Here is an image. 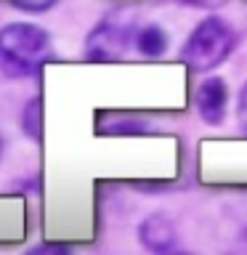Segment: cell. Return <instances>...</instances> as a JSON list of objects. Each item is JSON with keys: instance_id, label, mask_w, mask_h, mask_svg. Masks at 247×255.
Listing matches in <instances>:
<instances>
[{"instance_id": "cell-9", "label": "cell", "mask_w": 247, "mask_h": 255, "mask_svg": "<svg viewBox=\"0 0 247 255\" xmlns=\"http://www.w3.org/2000/svg\"><path fill=\"white\" fill-rule=\"evenodd\" d=\"M27 255H69L64 247H56V245H40L35 250H29Z\"/></svg>"}, {"instance_id": "cell-11", "label": "cell", "mask_w": 247, "mask_h": 255, "mask_svg": "<svg viewBox=\"0 0 247 255\" xmlns=\"http://www.w3.org/2000/svg\"><path fill=\"white\" fill-rule=\"evenodd\" d=\"M170 255H186V253H170Z\"/></svg>"}, {"instance_id": "cell-12", "label": "cell", "mask_w": 247, "mask_h": 255, "mask_svg": "<svg viewBox=\"0 0 247 255\" xmlns=\"http://www.w3.org/2000/svg\"><path fill=\"white\" fill-rule=\"evenodd\" d=\"M0 151H3V141H0Z\"/></svg>"}, {"instance_id": "cell-10", "label": "cell", "mask_w": 247, "mask_h": 255, "mask_svg": "<svg viewBox=\"0 0 247 255\" xmlns=\"http://www.w3.org/2000/svg\"><path fill=\"white\" fill-rule=\"evenodd\" d=\"M175 3H189V5H221L223 0H175Z\"/></svg>"}, {"instance_id": "cell-8", "label": "cell", "mask_w": 247, "mask_h": 255, "mask_svg": "<svg viewBox=\"0 0 247 255\" xmlns=\"http://www.w3.org/2000/svg\"><path fill=\"white\" fill-rule=\"evenodd\" d=\"M237 117H239V128L247 133V83L242 85L239 99H237Z\"/></svg>"}, {"instance_id": "cell-6", "label": "cell", "mask_w": 247, "mask_h": 255, "mask_svg": "<svg viewBox=\"0 0 247 255\" xmlns=\"http://www.w3.org/2000/svg\"><path fill=\"white\" fill-rule=\"evenodd\" d=\"M133 43H135L141 56L157 59V56H162L167 51V32L159 27V24H143V27L135 32Z\"/></svg>"}, {"instance_id": "cell-7", "label": "cell", "mask_w": 247, "mask_h": 255, "mask_svg": "<svg viewBox=\"0 0 247 255\" xmlns=\"http://www.w3.org/2000/svg\"><path fill=\"white\" fill-rule=\"evenodd\" d=\"M59 0H13V5L19 11H27V13H43L48 8H53Z\"/></svg>"}, {"instance_id": "cell-1", "label": "cell", "mask_w": 247, "mask_h": 255, "mask_svg": "<svg viewBox=\"0 0 247 255\" xmlns=\"http://www.w3.org/2000/svg\"><path fill=\"white\" fill-rule=\"evenodd\" d=\"M51 35L29 21H11L0 27V72L11 80L32 77L51 59Z\"/></svg>"}, {"instance_id": "cell-4", "label": "cell", "mask_w": 247, "mask_h": 255, "mask_svg": "<svg viewBox=\"0 0 247 255\" xmlns=\"http://www.w3.org/2000/svg\"><path fill=\"white\" fill-rule=\"evenodd\" d=\"M194 107L199 117L207 125H221L226 120V107H229V88L223 77H207L199 83L194 93Z\"/></svg>"}, {"instance_id": "cell-5", "label": "cell", "mask_w": 247, "mask_h": 255, "mask_svg": "<svg viewBox=\"0 0 247 255\" xmlns=\"http://www.w3.org/2000/svg\"><path fill=\"white\" fill-rule=\"evenodd\" d=\"M141 242L146 245V250L157 253V255H170L173 245H175V229L165 215H151L141 223L138 229Z\"/></svg>"}, {"instance_id": "cell-3", "label": "cell", "mask_w": 247, "mask_h": 255, "mask_svg": "<svg viewBox=\"0 0 247 255\" xmlns=\"http://www.w3.org/2000/svg\"><path fill=\"white\" fill-rule=\"evenodd\" d=\"M130 37H133L130 21H125L120 13L107 16V19L96 24L93 32L88 35L85 56L88 59H101V61L120 59V56L125 53L127 43H130Z\"/></svg>"}, {"instance_id": "cell-2", "label": "cell", "mask_w": 247, "mask_h": 255, "mask_svg": "<svg viewBox=\"0 0 247 255\" xmlns=\"http://www.w3.org/2000/svg\"><path fill=\"white\" fill-rule=\"evenodd\" d=\"M237 48V32L221 16H207L191 29L181 48V59L191 72H210L223 64Z\"/></svg>"}]
</instances>
